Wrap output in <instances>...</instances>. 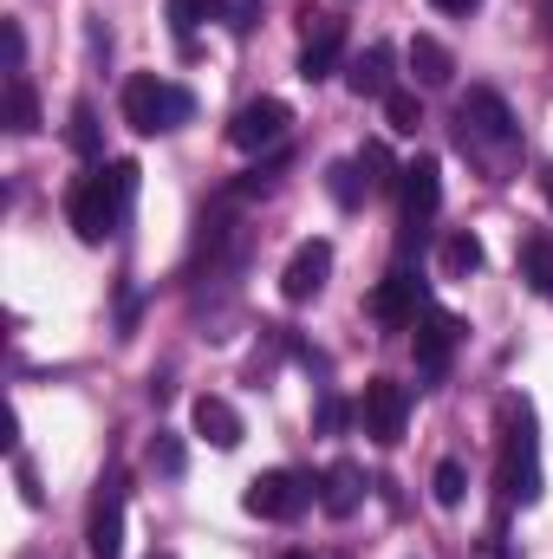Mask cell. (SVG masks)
I'll list each match as a JSON object with an SVG mask.
<instances>
[{"label":"cell","mask_w":553,"mask_h":559,"mask_svg":"<svg viewBox=\"0 0 553 559\" xmlns=\"http://www.w3.org/2000/svg\"><path fill=\"white\" fill-rule=\"evenodd\" d=\"M502 495L508 501H541V449H534V417L528 404H502Z\"/></svg>","instance_id":"obj_1"},{"label":"cell","mask_w":553,"mask_h":559,"mask_svg":"<svg viewBox=\"0 0 553 559\" xmlns=\"http://www.w3.org/2000/svg\"><path fill=\"white\" fill-rule=\"evenodd\" d=\"M189 111H196V98H189L183 85L156 79V72H143V79H131V85H125V118H131V131H143V138L176 131Z\"/></svg>","instance_id":"obj_2"},{"label":"cell","mask_w":553,"mask_h":559,"mask_svg":"<svg viewBox=\"0 0 553 559\" xmlns=\"http://www.w3.org/2000/svg\"><path fill=\"white\" fill-rule=\"evenodd\" d=\"M125 195L111 189V176L98 169V176H85L79 189H72V202H66V215H72V228H79V241L85 248H105L111 235H118V222H125Z\"/></svg>","instance_id":"obj_3"},{"label":"cell","mask_w":553,"mask_h":559,"mask_svg":"<svg viewBox=\"0 0 553 559\" xmlns=\"http://www.w3.org/2000/svg\"><path fill=\"white\" fill-rule=\"evenodd\" d=\"M456 124H462V143H489V150H515L521 143L508 98L489 92V85H469V98L456 105Z\"/></svg>","instance_id":"obj_4"},{"label":"cell","mask_w":553,"mask_h":559,"mask_svg":"<svg viewBox=\"0 0 553 559\" xmlns=\"http://www.w3.org/2000/svg\"><path fill=\"white\" fill-rule=\"evenodd\" d=\"M358 417H365V436L372 442H398L404 436V417H411V391L398 384V378H372L365 384V397H358Z\"/></svg>","instance_id":"obj_5"},{"label":"cell","mask_w":553,"mask_h":559,"mask_svg":"<svg viewBox=\"0 0 553 559\" xmlns=\"http://www.w3.org/2000/svg\"><path fill=\"white\" fill-rule=\"evenodd\" d=\"M242 508H248L255 521H293V514L306 508V481H299L293 468H268V475H255V481H248Z\"/></svg>","instance_id":"obj_6"},{"label":"cell","mask_w":553,"mask_h":559,"mask_svg":"<svg viewBox=\"0 0 553 559\" xmlns=\"http://www.w3.org/2000/svg\"><path fill=\"white\" fill-rule=\"evenodd\" d=\"M339 52H345V20H332V13H306V46H299V79H306V85H319V79H332V66H339Z\"/></svg>","instance_id":"obj_7"},{"label":"cell","mask_w":553,"mask_h":559,"mask_svg":"<svg viewBox=\"0 0 553 559\" xmlns=\"http://www.w3.org/2000/svg\"><path fill=\"white\" fill-rule=\"evenodd\" d=\"M326 274H332V241H299L293 261H286V274H280V293L293 306H306V299L326 293Z\"/></svg>","instance_id":"obj_8"},{"label":"cell","mask_w":553,"mask_h":559,"mask_svg":"<svg viewBox=\"0 0 553 559\" xmlns=\"http://www.w3.org/2000/svg\"><path fill=\"white\" fill-rule=\"evenodd\" d=\"M286 124H293V111H286L280 98H255V105L235 111L228 138H235V150H274V143L286 138Z\"/></svg>","instance_id":"obj_9"},{"label":"cell","mask_w":553,"mask_h":559,"mask_svg":"<svg viewBox=\"0 0 553 559\" xmlns=\"http://www.w3.org/2000/svg\"><path fill=\"white\" fill-rule=\"evenodd\" d=\"M436 202H443V163L436 156H416L411 169H404V228H430V215H436Z\"/></svg>","instance_id":"obj_10"},{"label":"cell","mask_w":553,"mask_h":559,"mask_svg":"<svg viewBox=\"0 0 553 559\" xmlns=\"http://www.w3.org/2000/svg\"><path fill=\"white\" fill-rule=\"evenodd\" d=\"M456 338H462V325H456L449 312H423V325H416V371H423L430 384L449 371V358H456Z\"/></svg>","instance_id":"obj_11"},{"label":"cell","mask_w":553,"mask_h":559,"mask_svg":"<svg viewBox=\"0 0 553 559\" xmlns=\"http://www.w3.org/2000/svg\"><path fill=\"white\" fill-rule=\"evenodd\" d=\"M416 312H423V280L404 274V267L378 280V293H372V319L378 325H416Z\"/></svg>","instance_id":"obj_12"},{"label":"cell","mask_w":553,"mask_h":559,"mask_svg":"<svg viewBox=\"0 0 553 559\" xmlns=\"http://www.w3.org/2000/svg\"><path fill=\"white\" fill-rule=\"evenodd\" d=\"M85 554H92V559H118V554H125V481H105V501L92 508Z\"/></svg>","instance_id":"obj_13"},{"label":"cell","mask_w":553,"mask_h":559,"mask_svg":"<svg viewBox=\"0 0 553 559\" xmlns=\"http://www.w3.org/2000/svg\"><path fill=\"white\" fill-rule=\"evenodd\" d=\"M358 501H365V475H358V462H332L326 481H319V508H326L332 521H345V514H358Z\"/></svg>","instance_id":"obj_14"},{"label":"cell","mask_w":553,"mask_h":559,"mask_svg":"<svg viewBox=\"0 0 553 559\" xmlns=\"http://www.w3.org/2000/svg\"><path fill=\"white\" fill-rule=\"evenodd\" d=\"M345 85L358 92V98H391L398 85H391V46H365L352 66H345Z\"/></svg>","instance_id":"obj_15"},{"label":"cell","mask_w":553,"mask_h":559,"mask_svg":"<svg viewBox=\"0 0 553 559\" xmlns=\"http://www.w3.org/2000/svg\"><path fill=\"white\" fill-rule=\"evenodd\" d=\"M189 417H196V436L215 442V449H235V442H242V411H235L228 397H196Z\"/></svg>","instance_id":"obj_16"},{"label":"cell","mask_w":553,"mask_h":559,"mask_svg":"<svg viewBox=\"0 0 553 559\" xmlns=\"http://www.w3.org/2000/svg\"><path fill=\"white\" fill-rule=\"evenodd\" d=\"M411 72H416V85H449V79H456V59H449V46H443V39L416 33V39H411Z\"/></svg>","instance_id":"obj_17"},{"label":"cell","mask_w":553,"mask_h":559,"mask_svg":"<svg viewBox=\"0 0 553 559\" xmlns=\"http://www.w3.org/2000/svg\"><path fill=\"white\" fill-rule=\"evenodd\" d=\"M7 131L13 138H33L39 131V92L26 79H7Z\"/></svg>","instance_id":"obj_18"},{"label":"cell","mask_w":553,"mask_h":559,"mask_svg":"<svg viewBox=\"0 0 553 559\" xmlns=\"http://www.w3.org/2000/svg\"><path fill=\"white\" fill-rule=\"evenodd\" d=\"M430 495H436V508H462V501H469V468H462V462H436Z\"/></svg>","instance_id":"obj_19"},{"label":"cell","mask_w":553,"mask_h":559,"mask_svg":"<svg viewBox=\"0 0 553 559\" xmlns=\"http://www.w3.org/2000/svg\"><path fill=\"white\" fill-rule=\"evenodd\" d=\"M443 267L456 280L482 274V241H475V235H449V241H443Z\"/></svg>","instance_id":"obj_20"},{"label":"cell","mask_w":553,"mask_h":559,"mask_svg":"<svg viewBox=\"0 0 553 559\" xmlns=\"http://www.w3.org/2000/svg\"><path fill=\"white\" fill-rule=\"evenodd\" d=\"M521 274L534 293H553V241H528L521 248Z\"/></svg>","instance_id":"obj_21"},{"label":"cell","mask_w":553,"mask_h":559,"mask_svg":"<svg viewBox=\"0 0 553 559\" xmlns=\"http://www.w3.org/2000/svg\"><path fill=\"white\" fill-rule=\"evenodd\" d=\"M66 143L79 156H98V111L92 105H72V124H66Z\"/></svg>","instance_id":"obj_22"},{"label":"cell","mask_w":553,"mask_h":559,"mask_svg":"<svg viewBox=\"0 0 553 559\" xmlns=\"http://www.w3.org/2000/svg\"><path fill=\"white\" fill-rule=\"evenodd\" d=\"M183 462H189V449H183V436H169V429H156V442H150V468H156V475H183Z\"/></svg>","instance_id":"obj_23"},{"label":"cell","mask_w":553,"mask_h":559,"mask_svg":"<svg viewBox=\"0 0 553 559\" xmlns=\"http://www.w3.org/2000/svg\"><path fill=\"white\" fill-rule=\"evenodd\" d=\"M385 118H391V131H398V138H416V124H423L416 92H391V98H385Z\"/></svg>","instance_id":"obj_24"},{"label":"cell","mask_w":553,"mask_h":559,"mask_svg":"<svg viewBox=\"0 0 553 559\" xmlns=\"http://www.w3.org/2000/svg\"><path fill=\"white\" fill-rule=\"evenodd\" d=\"M222 13V0H169V26L176 33H196L202 20H215Z\"/></svg>","instance_id":"obj_25"},{"label":"cell","mask_w":553,"mask_h":559,"mask_svg":"<svg viewBox=\"0 0 553 559\" xmlns=\"http://www.w3.org/2000/svg\"><path fill=\"white\" fill-rule=\"evenodd\" d=\"M326 176H332V202L339 209H358V163H332Z\"/></svg>","instance_id":"obj_26"},{"label":"cell","mask_w":553,"mask_h":559,"mask_svg":"<svg viewBox=\"0 0 553 559\" xmlns=\"http://www.w3.org/2000/svg\"><path fill=\"white\" fill-rule=\"evenodd\" d=\"M274 182H280V156H274V163H255V169L235 182V195H268Z\"/></svg>","instance_id":"obj_27"},{"label":"cell","mask_w":553,"mask_h":559,"mask_svg":"<svg viewBox=\"0 0 553 559\" xmlns=\"http://www.w3.org/2000/svg\"><path fill=\"white\" fill-rule=\"evenodd\" d=\"M222 20H228V33H255L261 0H222Z\"/></svg>","instance_id":"obj_28"},{"label":"cell","mask_w":553,"mask_h":559,"mask_svg":"<svg viewBox=\"0 0 553 559\" xmlns=\"http://www.w3.org/2000/svg\"><path fill=\"white\" fill-rule=\"evenodd\" d=\"M13 481H20V501H26V508H39V501H46V488L33 481V462H26V455H13Z\"/></svg>","instance_id":"obj_29"},{"label":"cell","mask_w":553,"mask_h":559,"mask_svg":"<svg viewBox=\"0 0 553 559\" xmlns=\"http://www.w3.org/2000/svg\"><path fill=\"white\" fill-rule=\"evenodd\" d=\"M20 66H26V33H20V20H7V72L20 79Z\"/></svg>","instance_id":"obj_30"},{"label":"cell","mask_w":553,"mask_h":559,"mask_svg":"<svg viewBox=\"0 0 553 559\" xmlns=\"http://www.w3.org/2000/svg\"><path fill=\"white\" fill-rule=\"evenodd\" d=\"M339 423H345V404H339V397H326V404H319V429H339Z\"/></svg>","instance_id":"obj_31"},{"label":"cell","mask_w":553,"mask_h":559,"mask_svg":"<svg viewBox=\"0 0 553 559\" xmlns=\"http://www.w3.org/2000/svg\"><path fill=\"white\" fill-rule=\"evenodd\" d=\"M436 7H443V13H469L475 0H436Z\"/></svg>","instance_id":"obj_32"},{"label":"cell","mask_w":553,"mask_h":559,"mask_svg":"<svg viewBox=\"0 0 553 559\" xmlns=\"http://www.w3.org/2000/svg\"><path fill=\"white\" fill-rule=\"evenodd\" d=\"M541 189H548V209H553V163L541 169Z\"/></svg>","instance_id":"obj_33"},{"label":"cell","mask_w":553,"mask_h":559,"mask_svg":"<svg viewBox=\"0 0 553 559\" xmlns=\"http://www.w3.org/2000/svg\"><path fill=\"white\" fill-rule=\"evenodd\" d=\"M286 559H313V554H286Z\"/></svg>","instance_id":"obj_34"},{"label":"cell","mask_w":553,"mask_h":559,"mask_svg":"<svg viewBox=\"0 0 553 559\" xmlns=\"http://www.w3.org/2000/svg\"><path fill=\"white\" fill-rule=\"evenodd\" d=\"M548 299H553V293H548Z\"/></svg>","instance_id":"obj_35"},{"label":"cell","mask_w":553,"mask_h":559,"mask_svg":"<svg viewBox=\"0 0 553 559\" xmlns=\"http://www.w3.org/2000/svg\"><path fill=\"white\" fill-rule=\"evenodd\" d=\"M163 559H169V554H163Z\"/></svg>","instance_id":"obj_36"}]
</instances>
